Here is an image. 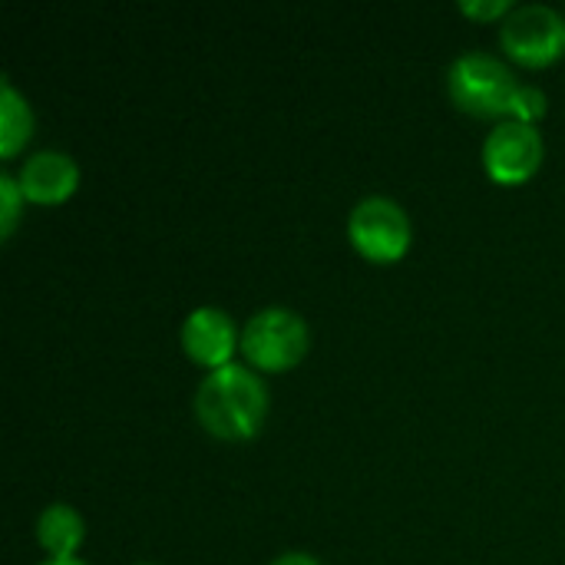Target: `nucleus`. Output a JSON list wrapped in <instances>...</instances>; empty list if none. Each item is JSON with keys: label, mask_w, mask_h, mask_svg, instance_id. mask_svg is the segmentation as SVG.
<instances>
[{"label": "nucleus", "mask_w": 565, "mask_h": 565, "mask_svg": "<svg viewBox=\"0 0 565 565\" xmlns=\"http://www.w3.org/2000/svg\"><path fill=\"white\" fill-rule=\"evenodd\" d=\"M17 182L30 202L40 205H56L70 199L79 185V166L70 152L63 149H40L20 162Z\"/></svg>", "instance_id": "nucleus-8"}, {"label": "nucleus", "mask_w": 565, "mask_h": 565, "mask_svg": "<svg viewBox=\"0 0 565 565\" xmlns=\"http://www.w3.org/2000/svg\"><path fill=\"white\" fill-rule=\"evenodd\" d=\"M268 565H321L318 563V556H311V553H281V556H275Z\"/></svg>", "instance_id": "nucleus-14"}, {"label": "nucleus", "mask_w": 565, "mask_h": 565, "mask_svg": "<svg viewBox=\"0 0 565 565\" xmlns=\"http://www.w3.org/2000/svg\"><path fill=\"white\" fill-rule=\"evenodd\" d=\"M311 344L308 321L285 305H268L258 308L245 324H242V354L248 367L278 374L295 367Z\"/></svg>", "instance_id": "nucleus-3"}, {"label": "nucleus", "mask_w": 565, "mask_h": 565, "mask_svg": "<svg viewBox=\"0 0 565 565\" xmlns=\"http://www.w3.org/2000/svg\"><path fill=\"white\" fill-rule=\"evenodd\" d=\"M139 565H159V563H139Z\"/></svg>", "instance_id": "nucleus-16"}, {"label": "nucleus", "mask_w": 565, "mask_h": 565, "mask_svg": "<svg viewBox=\"0 0 565 565\" xmlns=\"http://www.w3.org/2000/svg\"><path fill=\"white\" fill-rule=\"evenodd\" d=\"M40 565H86L79 556H66V559H53V556H46Z\"/></svg>", "instance_id": "nucleus-15"}, {"label": "nucleus", "mask_w": 565, "mask_h": 565, "mask_svg": "<svg viewBox=\"0 0 565 565\" xmlns=\"http://www.w3.org/2000/svg\"><path fill=\"white\" fill-rule=\"evenodd\" d=\"M268 414V387L248 364H225L202 377L195 391V417L218 440H248Z\"/></svg>", "instance_id": "nucleus-1"}, {"label": "nucleus", "mask_w": 565, "mask_h": 565, "mask_svg": "<svg viewBox=\"0 0 565 565\" xmlns=\"http://www.w3.org/2000/svg\"><path fill=\"white\" fill-rule=\"evenodd\" d=\"M516 89H520V79L510 70V63H503L500 56H493L487 50H463L447 70L450 99L463 113L480 116V119L503 122Z\"/></svg>", "instance_id": "nucleus-2"}, {"label": "nucleus", "mask_w": 565, "mask_h": 565, "mask_svg": "<svg viewBox=\"0 0 565 565\" xmlns=\"http://www.w3.org/2000/svg\"><path fill=\"white\" fill-rule=\"evenodd\" d=\"M546 106H550V99H546V93H543L536 83H520V89L513 93V103H510L507 119L536 126V119L546 116Z\"/></svg>", "instance_id": "nucleus-11"}, {"label": "nucleus", "mask_w": 565, "mask_h": 565, "mask_svg": "<svg viewBox=\"0 0 565 565\" xmlns=\"http://www.w3.org/2000/svg\"><path fill=\"white\" fill-rule=\"evenodd\" d=\"M179 338H182V351L209 371L232 364L235 351H242V331L235 318L218 305L192 308L182 321Z\"/></svg>", "instance_id": "nucleus-7"}, {"label": "nucleus", "mask_w": 565, "mask_h": 565, "mask_svg": "<svg viewBox=\"0 0 565 565\" xmlns=\"http://www.w3.org/2000/svg\"><path fill=\"white\" fill-rule=\"evenodd\" d=\"M83 536H86V523L79 510H73L70 503H50L36 520V540L53 559L76 556V550L83 546Z\"/></svg>", "instance_id": "nucleus-9"}, {"label": "nucleus", "mask_w": 565, "mask_h": 565, "mask_svg": "<svg viewBox=\"0 0 565 565\" xmlns=\"http://www.w3.org/2000/svg\"><path fill=\"white\" fill-rule=\"evenodd\" d=\"M348 238L367 262H397L407 255L414 238L411 215L391 195H364L348 215Z\"/></svg>", "instance_id": "nucleus-4"}, {"label": "nucleus", "mask_w": 565, "mask_h": 565, "mask_svg": "<svg viewBox=\"0 0 565 565\" xmlns=\"http://www.w3.org/2000/svg\"><path fill=\"white\" fill-rule=\"evenodd\" d=\"M513 7V0H460V10L477 20H503Z\"/></svg>", "instance_id": "nucleus-13"}, {"label": "nucleus", "mask_w": 565, "mask_h": 565, "mask_svg": "<svg viewBox=\"0 0 565 565\" xmlns=\"http://www.w3.org/2000/svg\"><path fill=\"white\" fill-rule=\"evenodd\" d=\"M503 53L523 66H546L565 53V17L550 3H516L500 26Z\"/></svg>", "instance_id": "nucleus-5"}, {"label": "nucleus", "mask_w": 565, "mask_h": 565, "mask_svg": "<svg viewBox=\"0 0 565 565\" xmlns=\"http://www.w3.org/2000/svg\"><path fill=\"white\" fill-rule=\"evenodd\" d=\"M33 136V109L26 96L3 76L0 79V156H17Z\"/></svg>", "instance_id": "nucleus-10"}, {"label": "nucleus", "mask_w": 565, "mask_h": 565, "mask_svg": "<svg viewBox=\"0 0 565 565\" xmlns=\"http://www.w3.org/2000/svg\"><path fill=\"white\" fill-rule=\"evenodd\" d=\"M26 195L17 182V175L10 172H0V235L10 238L17 222H20V209H23Z\"/></svg>", "instance_id": "nucleus-12"}, {"label": "nucleus", "mask_w": 565, "mask_h": 565, "mask_svg": "<svg viewBox=\"0 0 565 565\" xmlns=\"http://www.w3.org/2000/svg\"><path fill=\"white\" fill-rule=\"evenodd\" d=\"M543 162V136L530 122L503 119L483 139V169L500 185L526 182Z\"/></svg>", "instance_id": "nucleus-6"}]
</instances>
